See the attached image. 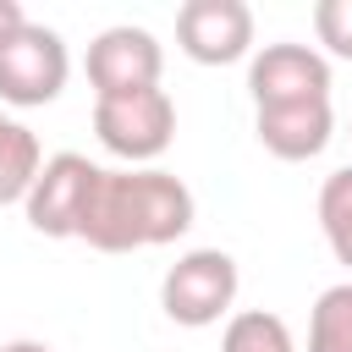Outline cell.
<instances>
[{
  "label": "cell",
  "instance_id": "cell-15",
  "mask_svg": "<svg viewBox=\"0 0 352 352\" xmlns=\"http://www.w3.org/2000/svg\"><path fill=\"white\" fill-rule=\"evenodd\" d=\"M16 22H28V16H22V6H16V0H0V38H6Z\"/></svg>",
  "mask_w": 352,
  "mask_h": 352
},
{
  "label": "cell",
  "instance_id": "cell-2",
  "mask_svg": "<svg viewBox=\"0 0 352 352\" xmlns=\"http://www.w3.org/2000/svg\"><path fill=\"white\" fill-rule=\"evenodd\" d=\"M66 77H72V55H66V38L55 28L16 22L0 38V104H16V110L55 104Z\"/></svg>",
  "mask_w": 352,
  "mask_h": 352
},
{
  "label": "cell",
  "instance_id": "cell-14",
  "mask_svg": "<svg viewBox=\"0 0 352 352\" xmlns=\"http://www.w3.org/2000/svg\"><path fill=\"white\" fill-rule=\"evenodd\" d=\"M314 38L336 60H352V0H319L314 6Z\"/></svg>",
  "mask_w": 352,
  "mask_h": 352
},
{
  "label": "cell",
  "instance_id": "cell-13",
  "mask_svg": "<svg viewBox=\"0 0 352 352\" xmlns=\"http://www.w3.org/2000/svg\"><path fill=\"white\" fill-rule=\"evenodd\" d=\"M220 352H297V341H292V330H286L280 314L248 308V314H231L226 319Z\"/></svg>",
  "mask_w": 352,
  "mask_h": 352
},
{
  "label": "cell",
  "instance_id": "cell-8",
  "mask_svg": "<svg viewBox=\"0 0 352 352\" xmlns=\"http://www.w3.org/2000/svg\"><path fill=\"white\" fill-rule=\"evenodd\" d=\"M176 44L198 66H231L253 50V11L242 0H187L176 11Z\"/></svg>",
  "mask_w": 352,
  "mask_h": 352
},
{
  "label": "cell",
  "instance_id": "cell-11",
  "mask_svg": "<svg viewBox=\"0 0 352 352\" xmlns=\"http://www.w3.org/2000/svg\"><path fill=\"white\" fill-rule=\"evenodd\" d=\"M308 352H352V280L319 292L308 314Z\"/></svg>",
  "mask_w": 352,
  "mask_h": 352
},
{
  "label": "cell",
  "instance_id": "cell-10",
  "mask_svg": "<svg viewBox=\"0 0 352 352\" xmlns=\"http://www.w3.org/2000/svg\"><path fill=\"white\" fill-rule=\"evenodd\" d=\"M38 165H44L38 138L0 110V204H22L28 187H33V176H38Z\"/></svg>",
  "mask_w": 352,
  "mask_h": 352
},
{
  "label": "cell",
  "instance_id": "cell-4",
  "mask_svg": "<svg viewBox=\"0 0 352 352\" xmlns=\"http://www.w3.org/2000/svg\"><path fill=\"white\" fill-rule=\"evenodd\" d=\"M94 132L99 143L126 160L132 170L160 160L176 138V104L165 88H143V94H121V99H94Z\"/></svg>",
  "mask_w": 352,
  "mask_h": 352
},
{
  "label": "cell",
  "instance_id": "cell-5",
  "mask_svg": "<svg viewBox=\"0 0 352 352\" xmlns=\"http://www.w3.org/2000/svg\"><path fill=\"white\" fill-rule=\"evenodd\" d=\"M160 72H165V50L148 28H104L94 44H88V82H94V99H121V94H143V88H160Z\"/></svg>",
  "mask_w": 352,
  "mask_h": 352
},
{
  "label": "cell",
  "instance_id": "cell-1",
  "mask_svg": "<svg viewBox=\"0 0 352 352\" xmlns=\"http://www.w3.org/2000/svg\"><path fill=\"white\" fill-rule=\"evenodd\" d=\"M192 226V192L182 176L154 170V165H126V170H104L88 187L82 220H77V242L99 248V253H138V248H165Z\"/></svg>",
  "mask_w": 352,
  "mask_h": 352
},
{
  "label": "cell",
  "instance_id": "cell-7",
  "mask_svg": "<svg viewBox=\"0 0 352 352\" xmlns=\"http://www.w3.org/2000/svg\"><path fill=\"white\" fill-rule=\"evenodd\" d=\"M248 88L258 110L314 104V99H330V60L314 44H264L248 66Z\"/></svg>",
  "mask_w": 352,
  "mask_h": 352
},
{
  "label": "cell",
  "instance_id": "cell-12",
  "mask_svg": "<svg viewBox=\"0 0 352 352\" xmlns=\"http://www.w3.org/2000/svg\"><path fill=\"white\" fill-rule=\"evenodd\" d=\"M319 231H324L330 253L352 270V165L324 176V187H319Z\"/></svg>",
  "mask_w": 352,
  "mask_h": 352
},
{
  "label": "cell",
  "instance_id": "cell-6",
  "mask_svg": "<svg viewBox=\"0 0 352 352\" xmlns=\"http://www.w3.org/2000/svg\"><path fill=\"white\" fill-rule=\"evenodd\" d=\"M99 165L88 154H50L22 198V214L38 236H77V220H82V204H88V187H94Z\"/></svg>",
  "mask_w": 352,
  "mask_h": 352
},
{
  "label": "cell",
  "instance_id": "cell-9",
  "mask_svg": "<svg viewBox=\"0 0 352 352\" xmlns=\"http://www.w3.org/2000/svg\"><path fill=\"white\" fill-rule=\"evenodd\" d=\"M253 132H258V143L275 160H314V154L330 148L336 116H330V99H314V104H270V110L253 116Z\"/></svg>",
  "mask_w": 352,
  "mask_h": 352
},
{
  "label": "cell",
  "instance_id": "cell-16",
  "mask_svg": "<svg viewBox=\"0 0 352 352\" xmlns=\"http://www.w3.org/2000/svg\"><path fill=\"white\" fill-rule=\"evenodd\" d=\"M0 352H55V346H44V341H6Z\"/></svg>",
  "mask_w": 352,
  "mask_h": 352
},
{
  "label": "cell",
  "instance_id": "cell-3",
  "mask_svg": "<svg viewBox=\"0 0 352 352\" xmlns=\"http://www.w3.org/2000/svg\"><path fill=\"white\" fill-rule=\"evenodd\" d=\"M236 286H242V275H236V258H231V253H220V248H192V253H182V258L165 270V280H160V308H165L176 324L204 330V324H220V319L231 314Z\"/></svg>",
  "mask_w": 352,
  "mask_h": 352
}]
</instances>
